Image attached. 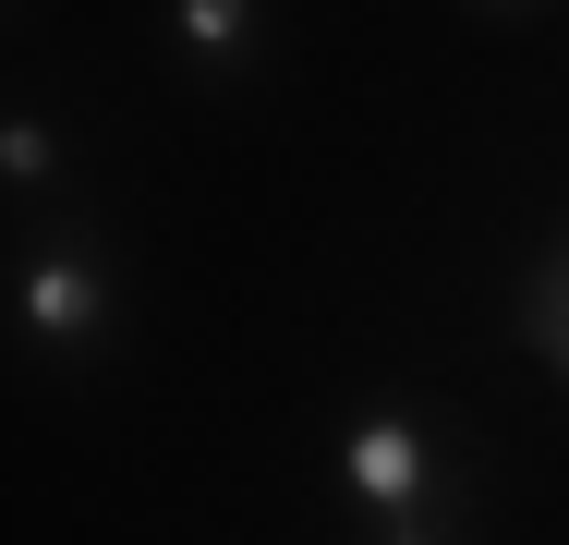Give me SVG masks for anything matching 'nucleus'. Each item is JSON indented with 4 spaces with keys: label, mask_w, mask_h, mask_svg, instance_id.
<instances>
[{
    "label": "nucleus",
    "mask_w": 569,
    "mask_h": 545,
    "mask_svg": "<svg viewBox=\"0 0 569 545\" xmlns=\"http://www.w3.org/2000/svg\"><path fill=\"white\" fill-rule=\"evenodd\" d=\"M351 497H363V509H412V497H425V436L400 425V413H376V425L351 436Z\"/></svg>",
    "instance_id": "nucleus-1"
},
{
    "label": "nucleus",
    "mask_w": 569,
    "mask_h": 545,
    "mask_svg": "<svg viewBox=\"0 0 569 545\" xmlns=\"http://www.w3.org/2000/svg\"><path fill=\"white\" fill-rule=\"evenodd\" d=\"M24 316H37V339H86V327H98V267L49 255V267H37V291H24Z\"/></svg>",
    "instance_id": "nucleus-2"
},
{
    "label": "nucleus",
    "mask_w": 569,
    "mask_h": 545,
    "mask_svg": "<svg viewBox=\"0 0 569 545\" xmlns=\"http://www.w3.org/2000/svg\"><path fill=\"white\" fill-rule=\"evenodd\" d=\"M170 37H182V49H207V61H230V49L254 37V12H230V0H182V12H170Z\"/></svg>",
    "instance_id": "nucleus-3"
},
{
    "label": "nucleus",
    "mask_w": 569,
    "mask_h": 545,
    "mask_svg": "<svg viewBox=\"0 0 569 545\" xmlns=\"http://www.w3.org/2000/svg\"><path fill=\"white\" fill-rule=\"evenodd\" d=\"M533 351H546V364L569 376V255L546 267V279H533Z\"/></svg>",
    "instance_id": "nucleus-4"
},
{
    "label": "nucleus",
    "mask_w": 569,
    "mask_h": 545,
    "mask_svg": "<svg viewBox=\"0 0 569 545\" xmlns=\"http://www.w3.org/2000/svg\"><path fill=\"white\" fill-rule=\"evenodd\" d=\"M0 158H12V182H49V133H37V121H12V133H0Z\"/></svg>",
    "instance_id": "nucleus-5"
},
{
    "label": "nucleus",
    "mask_w": 569,
    "mask_h": 545,
    "mask_svg": "<svg viewBox=\"0 0 569 545\" xmlns=\"http://www.w3.org/2000/svg\"><path fill=\"white\" fill-rule=\"evenodd\" d=\"M400 545H425V534H400Z\"/></svg>",
    "instance_id": "nucleus-6"
}]
</instances>
